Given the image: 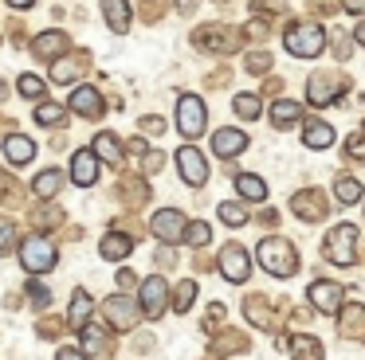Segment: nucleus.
<instances>
[{
	"label": "nucleus",
	"instance_id": "nucleus-41",
	"mask_svg": "<svg viewBox=\"0 0 365 360\" xmlns=\"http://www.w3.org/2000/svg\"><path fill=\"white\" fill-rule=\"evenodd\" d=\"M346 153H349V161H365V137H361V133L346 137Z\"/></svg>",
	"mask_w": 365,
	"mask_h": 360
},
{
	"label": "nucleus",
	"instance_id": "nucleus-25",
	"mask_svg": "<svg viewBox=\"0 0 365 360\" xmlns=\"http://www.w3.org/2000/svg\"><path fill=\"white\" fill-rule=\"evenodd\" d=\"M236 192L244 196V200H252V203L267 200V184H263L259 176H252V172H240V176H236Z\"/></svg>",
	"mask_w": 365,
	"mask_h": 360
},
{
	"label": "nucleus",
	"instance_id": "nucleus-48",
	"mask_svg": "<svg viewBox=\"0 0 365 360\" xmlns=\"http://www.w3.org/2000/svg\"><path fill=\"white\" fill-rule=\"evenodd\" d=\"M9 4H12V8H32L36 0H9Z\"/></svg>",
	"mask_w": 365,
	"mask_h": 360
},
{
	"label": "nucleus",
	"instance_id": "nucleus-10",
	"mask_svg": "<svg viewBox=\"0 0 365 360\" xmlns=\"http://www.w3.org/2000/svg\"><path fill=\"white\" fill-rule=\"evenodd\" d=\"M307 297H310V305H314L318 313H338L341 309V286L338 282H326V278L310 282Z\"/></svg>",
	"mask_w": 365,
	"mask_h": 360
},
{
	"label": "nucleus",
	"instance_id": "nucleus-12",
	"mask_svg": "<svg viewBox=\"0 0 365 360\" xmlns=\"http://www.w3.org/2000/svg\"><path fill=\"white\" fill-rule=\"evenodd\" d=\"M338 333L349 341H365V305L361 302H341L338 309Z\"/></svg>",
	"mask_w": 365,
	"mask_h": 360
},
{
	"label": "nucleus",
	"instance_id": "nucleus-37",
	"mask_svg": "<svg viewBox=\"0 0 365 360\" xmlns=\"http://www.w3.org/2000/svg\"><path fill=\"white\" fill-rule=\"evenodd\" d=\"M220 219H224V223H228V227H244L247 223V208H244V203H220Z\"/></svg>",
	"mask_w": 365,
	"mask_h": 360
},
{
	"label": "nucleus",
	"instance_id": "nucleus-14",
	"mask_svg": "<svg viewBox=\"0 0 365 360\" xmlns=\"http://www.w3.org/2000/svg\"><path fill=\"white\" fill-rule=\"evenodd\" d=\"M71 180L79 188H91L98 180V157L91 153V149H79V153L71 157Z\"/></svg>",
	"mask_w": 365,
	"mask_h": 360
},
{
	"label": "nucleus",
	"instance_id": "nucleus-27",
	"mask_svg": "<svg viewBox=\"0 0 365 360\" xmlns=\"http://www.w3.org/2000/svg\"><path fill=\"white\" fill-rule=\"evenodd\" d=\"M87 317H91V294H87V290H75L71 309H67V321H71V329H83V325H87Z\"/></svg>",
	"mask_w": 365,
	"mask_h": 360
},
{
	"label": "nucleus",
	"instance_id": "nucleus-26",
	"mask_svg": "<svg viewBox=\"0 0 365 360\" xmlns=\"http://www.w3.org/2000/svg\"><path fill=\"white\" fill-rule=\"evenodd\" d=\"M302 141H307L310 149H330L334 145V129L326 122H307L302 125Z\"/></svg>",
	"mask_w": 365,
	"mask_h": 360
},
{
	"label": "nucleus",
	"instance_id": "nucleus-13",
	"mask_svg": "<svg viewBox=\"0 0 365 360\" xmlns=\"http://www.w3.org/2000/svg\"><path fill=\"white\" fill-rule=\"evenodd\" d=\"M165 297H169V286L161 274H153V278L142 282V313L145 317H161L165 313Z\"/></svg>",
	"mask_w": 365,
	"mask_h": 360
},
{
	"label": "nucleus",
	"instance_id": "nucleus-5",
	"mask_svg": "<svg viewBox=\"0 0 365 360\" xmlns=\"http://www.w3.org/2000/svg\"><path fill=\"white\" fill-rule=\"evenodd\" d=\"M208 125V110L205 102L197 98V94H181V102H177V129H181V137H200Z\"/></svg>",
	"mask_w": 365,
	"mask_h": 360
},
{
	"label": "nucleus",
	"instance_id": "nucleus-40",
	"mask_svg": "<svg viewBox=\"0 0 365 360\" xmlns=\"http://www.w3.org/2000/svg\"><path fill=\"white\" fill-rule=\"evenodd\" d=\"M28 297H32V302L40 305V309H48V305H51V290H48V286H40V282H32V286H28Z\"/></svg>",
	"mask_w": 365,
	"mask_h": 360
},
{
	"label": "nucleus",
	"instance_id": "nucleus-42",
	"mask_svg": "<svg viewBox=\"0 0 365 360\" xmlns=\"http://www.w3.org/2000/svg\"><path fill=\"white\" fill-rule=\"evenodd\" d=\"M12 235H16V231H12V219H9V216H0V255L12 247Z\"/></svg>",
	"mask_w": 365,
	"mask_h": 360
},
{
	"label": "nucleus",
	"instance_id": "nucleus-15",
	"mask_svg": "<svg viewBox=\"0 0 365 360\" xmlns=\"http://www.w3.org/2000/svg\"><path fill=\"white\" fill-rule=\"evenodd\" d=\"M244 313H247V321L259 325V329H279V313L267 305V297H263V294L244 297Z\"/></svg>",
	"mask_w": 365,
	"mask_h": 360
},
{
	"label": "nucleus",
	"instance_id": "nucleus-11",
	"mask_svg": "<svg viewBox=\"0 0 365 360\" xmlns=\"http://www.w3.org/2000/svg\"><path fill=\"white\" fill-rule=\"evenodd\" d=\"M150 227H153V235H158L161 243H181L185 239V216L177 208L158 211V216L150 219Z\"/></svg>",
	"mask_w": 365,
	"mask_h": 360
},
{
	"label": "nucleus",
	"instance_id": "nucleus-39",
	"mask_svg": "<svg viewBox=\"0 0 365 360\" xmlns=\"http://www.w3.org/2000/svg\"><path fill=\"white\" fill-rule=\"evenodd\" d=\"M20 94H24V98H40V94H43V78L20 75Z\"/></svg>",
	"mask_w": 365,
	"mask_h": 360
},
{
	"label": "nucleus",
	"instance_id": "nucleus-45",
	"mask_svg": "<svg viewBox=\"0 0 365 360\" xmlns=\"http://www.w3.org/2000/svg\"><path fill=\"white\" fill-rule=\"evenodd\" d=\"M145 169L158 172V169H161V153H150V157H145Z\"/></svg>",
	"mask_w": 365,
	"mask_h": 360
},
{
	"label": "nucleus",
	"instance_id": "nucleus-36",
	"mask_svg": "<svg viewBox=\"0 0 365 360\" xmlns=\"http://www.w3.org/2000/svg\"><path fill=\"white\" fill-rule=\"evenodd\" d=\"M106 349V341H103V329L98 325H83V356H87V352H103Z\"/></svg>",
	"mask_w": 365,
	"mask_h": 360
},
{
	"label": "nucleus",
	"instance_id": "nucleus-29",
	"mask_svg": "<svg viewBox=\"0 0 365 360\" xmlns=\"http://www.w3.org/2000/svg\"><path fill=\"white\" fill-rule=\"evenodd\" d=\"M59 188H63V176H59L56 169H43L40 176H36V184H32V192L40 196V200H51V196L59 192Z\"/></svg>",
	"mask_w": 365,
	"mask_h": 360
},
{
	"label": "nucleus",
	"instance_id": "nucleus-22",
	"mask_svg": "<svg viewBox=\"0 0 365 360\" xmlns=\"http://www.w3.org/2000/svg\"><path fill=\"white\" fill-rule=\"evenodd\" d=\"M294 122H302V106L291 98H279L275 106H271V125H275V129H291Z\"/></svg>",
	"mask_w": 365,
	"mask_h": 360
},
{
	"label": "nucleus",
	"instance_id": "nucleus-17",
	"mask_svg": "<svg viewBox=\"0 0 365 360\" xmlns=\"http://www.w3.org/2000/svg\"><path fill=\"white\" fill-rule=\"evenodd\" d=\"M106 321H110L114 329H130L138 321V302H130V297H110L106 302Z\"/></svg>",
	"mask_w": 365,
	"mask_h": 360
},
{
	"label": "nucleus",
	"instance_id": "nucleus-18",
	"mask_svg": "<svg viewBox=\"0 0 365 360\" xmlns=\"http://www.w3.org/2000/svg\"><path fill=\"white\" fill-rule=\"evenodd\" d=\"M244 149H247V137L240 129H216V137H212V153L216 157L232 161V157H240Z\"/></svg>",
	"mask_w": 365,
	"mask_h": 360
},
{
	"label": "nucleus",
	"instance_id": "nucleus-30",
	"mask_svg": "<svg viewBox=\"0 0 365 360\" xmlns=\"http://www.w3.org/2000/svg\"><path fill=\"white\" fill-rule=\"evenodd\" d=\"M334 196H338L341 208H349V203L361 200V184H357L354 176H338V180H334Z\"/></svg>",
	"mask_w": 365,
	"mask_h": 360
},
{
	"label": "nucleus",
	"instance_id": "nucleus-1",
	"mask_svg": "<svg viewBox=\"0 0 365 360\" xmlns=\"http://www.w3.org/2000/svg\"><path fill=\"white\" fill-rule=\"evenodd\" d=\"M259 266L267 274H275V278H291V274L299 270V250H294V243L283 239V235H267V239L259 243Z\"/></svg>",
	"mask_w": 365,
	"mask_h": 360
},
{
	"label": "nucleus",
	"instance_id": "nucleus-49",
	"mask_svg": "<svg viewBox=\"0 0 365 360\" xmlns=\"http://www.w3.org/2000/svg\"><path fill=\"white\" fill-rule=\"evenodd\" d=\"M4 94H9V86H4V83H0V98H4Z\"/></svg>",
	"mask_w": 365,
	"mask_h": 360
},
{
	"label": "nucleus",
	"instance_id": "nucleus-46",
	"mask_svg": "<svg viewBox=\"0 0 365 360\" xmlns=\"http://www.w3.org/2000/svg\"><path fill=\"white\" fill-rule=\"evenodd\" d=\"M59 360H83L79 349H59Z\"/></svg>",
	"mask_w": 365,
	"mask_h": 360
},
{
	"label": "nucleus",
	"instance_id": "nucleus-7",
	"mask_svg": "<svg viewBox=\"0 0 365 360\" xmlns=\"http://www.w3.org/2000/svg\"><path fill=\"white\" fill-rule=\"evenodd\" d=\"M291 211L302 219V223H322L326 211H330V203H326V192H318V188H302V192H294Z\"/></svg>",
	"mask_w": 365,
	"mask_h": 360
},
{
	"label": "nucleus",
	"instance_id": "nucleus-44",
	"mask_svg": "<svg viewBox=\"0 0 365 360\" xmlns=\"http://www.w3.org/2000/svg\"><path fill=\"white\" fill-rule=\"evenodd\" d=\"M341 8H346L349 16H365V0H338Z\"/></svg>",
	"mask_w": 365,
	"mask_h": 360
},
{
	"label": "nucleus",
	"instance_id": "nucleus-24",
	"mask_svg": "<svg viewBox=\"0 0 365 360\" xmlns=\"http://www.w3.org/2000/svg\"><path fill=\"white\" fill-rule=\"evenodd\" d=\"M67 47H71V39H67L63 31H48V36L36 39V55H40V59H59Z\"/></svg>",
	"mask_w": 365,
	"mask_h": 360
},
{
	"label": "nucleus",
	"instance_id": "nucleus-34",
	"mask_svg": "<svg viewBox=\"0 0 365 360\" xmlns=\"http://www.w3.org/2000/svg\"><path fill=\"white\" fill-rule=\"evenodd\" d=\"M75 75H79V67H75V59H67V55H59V59L51 63V83H75Z\"/></svg>",
	"mask_w": 365,
	"mask_h": 360
},
{
	"label": "nucleus",
	"instance_id": "nucleus-3",
	"mask_svg": "<svg viewBox=\"0 0 365 360\" xmlns=\"http://www.w3.org/2000/svg\"><path fill=\"white\" fill-rule=\"evenodd\" d=\"M322 255L330 258L334 266H354L357 263V227L354 223H338L326 231Z\"/></svg>",
	"mask_w": 365,
	"mask_h": 360
},
{
	"label": "nucleus",
	"instance_id": "nucleus-2",
	"mask_svg": "<svg viewBox=\"0 0 365 360\" xmlns=\"http://www.w3.org/2000/svg\"><path fill=\"white\" fill-rule=\"evenodd\" d=\"M283 43H287V51H291L294 59H314V55H322V47H326V31L318 28V23L302 20V23H291V28H287Z\"/></svg>",
	"mask_w": 365,
	"mask_h": 360
},
{
	"label": "nucleus",
	"instance_id": "nucleus-47",
	"mask_svg": "<svg viewBox=\"0 0 365 360\" xmlns=\"http://www.w3.org/2000/svg\"><path fill=\"white\" fill-rule=\"evenodd\" d=\"M354 39H357V43H365V20H361V23H357V31H354Z\"/></svg>",
	"mask_w": 365,
	"mask_h": 360
},
{
	"label": "nucleus",
	"instance_id": "nucleus-23",
	"mask_svg": "<svg viewBox=\"0 0 365 360\" xmlns=\"http://www.w3.org/2000/svg\"><path fill=\"white\" fill-rule=\"evenodd\" d=\"M103 16L110 23V31H130V0H103Z\"/></svg>",
	"mask_w": 365,
	"mask_h": 360
},
{
	"label": "nucleus",
	"instance_id": "nucleus-20",
	"mask_svg": "<svg viewBox=\"0 0 365 360\" xmlns=\"http://www.w3.org/2000/svg\"><path fill=\"white\" fill-rule=\"evenodd\" d=\"M130 250H134V239H130L126 231H110L103 243H98V255L106 258V263H118V258H126Z\"/></svg>",
	"mask_w": 365,
	"mask_h": 360
},
{
	"label": "nucleus",
	"instance_id": "nucleus-4",
	"mask_svg": "<svg viewBox=\"0 0 365 360\" xmlns=\"http://www.w3.org/2000/svg\"><path fill=\"white\" fill-rule=\"evenodd\" d=\"M346 90H349V78L346 75L322 70V75H314L307 83V102H310V106H330V102H338Z\"/></svg>",
	"mask_w": 365,
	"mask_h": 360
},
{
	"label": "nucleus",
	"instance_id": "nucleus-8",
	"mask_svg": "<svg viewBox=\"0 0 365 360\" xmlns=\"http://www.w3.org/2000/svg\"><path fill=\"white\" fill-rule=\"evenodd\" d=\"M216 266H220V274L228 282H236V286L247 282V274H252V258H247V250L240 247V243H228V247L220 250V263Z\"/></svg>",
	"mask_w": 365,
	"mask_h": 360
},
{
	"label": "nucleus",
	"instance_id": "nucleus-32",
	"mask_svg": "<svg viewBox=\"0 0 365 360\" xmlns=\"http://www.w3.org/2000/svg\"><path fill=\"white\" fill-rule=\"evenodd\" d=\"M36 122H40V125H63L67 122V110L59 106V102H40V106H36Z\"/></svg>",
	"mask_w": 365,
	"mask_h": 360
},
{
	"label": "nucleus",
	"instance_id": "nucleus-19",
	"mask_svg": "<svg viewBox=\"0 0 365 360\" xmlns=\"http://www.w3.org/2000/svg\"><path fill=\"white\" fill-rule=\"evenodd\" d=\"M71 110L83 117H98L103 114V94L95 90V86H75L71 90Z\"/></svg>",
	"mask_w": 365,
	"mask_h": 360
},
{
	"label": "nucleus",
	"instance_id": "nucleus-38",
	"mask_svg": "<svg viewBox=\"0 0 365 360\" xmlns=\"http://www.w3.org/2000/svg\"><path fill=\"white\" fill-rule=\"evenodd\" d=\"M330 51H334V59H338V63H346L349 59V55H354V47H349V36H346V31H334V39H330Z\"/></svg>",
	"mask_w": 365,
	"mask_h": 360
},
{
	"label": "nucleus",
	"instance_id": "nucleus-28",
	"mask_svg": "<svg viewBox=\"0 0 365 360\" xmlns=\"http://www.w3.org/2000/svg\"><path fill=\"white\" fill-rule=\"evenodd\" d=\"M91 153H95L98 161H110V164L122 161V149H118V137H114V133H98V137H95V149H91Z\"/></svg>",
	"mask_w": 365,
	"mask_h": 360
},
{
	"label": "nucleus",
	"instance_id": "nucleus-9",
	"mask_svg": "<svg viewBox=\"0 0 365 360\" xmlns=\"http://www.w3.org/2000/svg\"><path fill=\"white\" fill-rule=\"evenodd\" d=\"M177 169H181V180L192 188H200L208 180V161L200 157V149H192V145L177 149Z\"/></svg>",
	"mask_w": 365,
	"mask_h": 360
},
{
	"label": "nucleus",
	"instance_id": "nucleus-16",
	"mask_svg": "<svg viewBox=\"0 0 365 360\" xmlns=\"http://www.w3.org/2000/svg\"><path fill=\"white\" fill-rule=\"evenodd\" d=\"M283 349H291L294 360H322V341L310 333H294V337H283Z\"/></svg>",
	"mask_w": 365,
	"mask_h": 360
},
{
	"label": "nucleus",
	"instance_id": "nucleus-43",
	"mask_svg": "<svg viewBox=\"0 0 365 360\" xmlns=\"http://www.w3.org/2000/svg\"><path fill=\"white\" fill-rule=\"evenodd\" d=\"M267 67H271V55L267 51H252V55H247V70L259 75V70H267Z\"/></svg>",
	"mask_w": 365,
	"mask_h": 360
},
{
	"label": "nucleus",
	"instance_id": "nucleus-33",
	"mask_svg": "<svg viewBox=\"0 0 365 360\" xmlns=\"http://www.w3.org/2000/svg\"><path fill=\"white\" fill-rule=\"evenodd\" d=\"M192 297H197V282H192V278H185L181 286L173 290V309H177V313L192 309Z\"/></svg>",
	"mask_w": 365,
	"mask_h": 360
},
{
	"label": "nucleus",
	"instance_id": "nucleus-35",
	"mask_svg": "<svg viewBox=\"0 0 365 360\" xmlns=\"http://www.w3.org/2000/svg\"><path fill=\"white\" fill-rule=\"evenodd\" d=\"M208 239H212V227H208L205 219H197V223H185V243H189V247H205Z\"/></svg>",
	"mask_w": 365,
	"mask_h": 360
},
{
	"label": "nucleus",
	"instance_id": "nucleus-6",
	"mask_svg": "<svg viewBox=\"0 0 365 360\" xmlns=\"http://www.w3.org/2000/svg\"><path fill=\"white\" fill-rule=\"evenodd\" d=\"M20 263H24L28 274H43L56 266V247H51V239H43V235H28L24 243H20Z\"/></svg>",
	"mask_w": 365,
	"mask_h": 360
},
{
	"label": "nucleus",
	"instance_id": "nucleus-31",
	"mask_svg": "<svg viewBox=\"0 0 365 360\" xmlns=\"http://www.w3.org/2000/svg\"><path fill=\"white\" fill-rule=\"evenodd\" d=\"M232 110H236L240 117H247V122H252V117L263 114V102H259V94H236V98H232Z\"/></svg>",
	"mask_w": 365,
	"mask_h": 360
},
{
	"label": "nucleus",
	"instance_id": "nucleus-21",
	"mask_svg": "<svg viewBox=\"0 0 365 360\" xmlns=\"http://www.w3.org/2000/svg\"><path fill=\"white\" fill-rule=\"evenodd\" d=\"M0 149H4V161H9V164H28V161L36 157V145L24 137V133H12V137H4V145H0Z\"/></svg>",
	"mask_w": 365,
	"mask_h": 360
}]
</instances>
